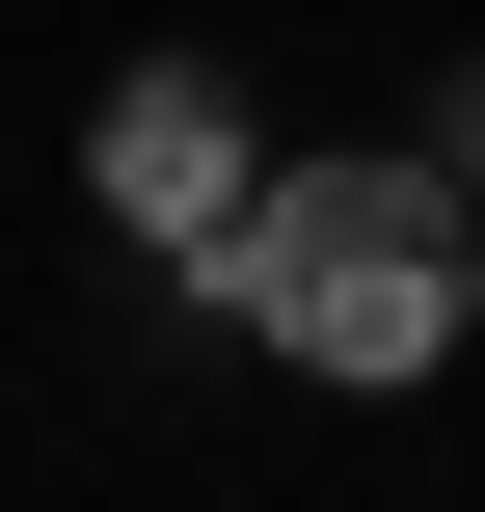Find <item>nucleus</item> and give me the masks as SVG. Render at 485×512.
<instances>
[{
    "label": "nucleus",
    "mask_w": 485,
    "mask_h": 512,
    "mask_svg": "<svg viewBox=\"0 0 485 512\" xmlns=\"http://www.w3.org/2000/svg\"><path fill=\"white\" fill-rule=\"evenodd\" d=\"M216 297L297 351V378H432L485 324V216L432 162H270L243 189V243H216Z\"/></svg>",
    "instance_id": "nucleus-1"
},
{
    "label": "nucleus",
    "mask_w": 485,
    "mask_h": 512,
    "mask_svg": "<svg viewBox=\"0 0 485 512\" xmlns=\"http://www.w3.org/2000/svg\"><path fill=\"white\" fill-rule=\"evenodd\" d=\"M81 189H108L162 270H216V243H243V189H270V135H243V81H216V54H135V81L81 108Z\"/></svg>",
    "instance_id": "nucleus-2"
}]
</instances>
